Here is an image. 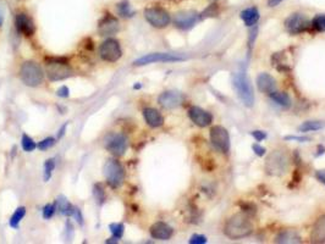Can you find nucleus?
Wrapping results in <instances>:
<instances>
[{"instance_id": "f257e3e1", "label": "nucleus", "mask_w": 325, "mask_h": 244, "mask_svg": "<svg viewBox=\"0 0 325 244\" xmlns=\"http://www.w3.org/2000/svg\"><path fill=\"white\" fill-rule=\"evenodd\" d=\"M224 232L230 239L246 238L253 232V224L244 214H236L226 221Z\"/></svg>"}, {"instance_id": "f03ea898", "label": "nucleus", "mask_w": 325, "mask_h": 244, "mask_svg": "<svg viewBox=\"0 0 325 244\" xmlns=\"http://www.w3.org/2000/svg\"><path fill=\"white\" fill-rule=\"evenodd\" d=\"M47 62V75L53 82L63 81L74 75V71L69 65L67 58H48Z\"/></svg>"}, {"instance_id": "7ed1b4c3", "label": "nucleus", "mask_w": 325, "mask_h": 244, "mask_svg": "<svg viewBox=\"0 0 325 244\" xmlns=\"http://www.w3.org/2000/svg\"><path fill=\"white\" fill-rule=\"evenodd\" d=\"M232 86H234L236 94L246 107H252L254 104V91L249 79L247 78L246 72L244 70L235 72L232 76Z\"/></svg>"}, {"instance_id": "20e7f679", "label": "nucleus", "mask_w": 325, "mask_h": 244, "mask_svg": "<svg viewBox=\"0 0 325 244\" xmlns=\"http://www.w3.org/2000/svg\"><path fill=\"white\" fill-rule=\"evenodd\" d=\"M103 173L107 180V183L113 189H117L124 184L125 182V168L121 164L114 159H109L104 164Z\"/></svg>"}, {"instance_id": "39448f33", "label": "nucleus", "mask_w": 325, "mask_h": 244, "mask_svg": "<svg viewBox=\"0 0 325 244\" xmlns=\"http://www.w3.org/2000/svg\"><path fill=\"white\" fill-rule=\"evenodd\" d=\"M20 77L28 87H37L43 82L44 72L34 61H25L20 69Z\"/></svg>"}, {"instance_id": "423d86ee", "label": "nucleus", "mask_w": 325, "mask_h": 244, "mask_svg": "<svg viewBox=\"0 0 325 244\" xmlns=\"http://www.w3.org/2000/svg\"><path fill=\"white\" fill-rule=\"evenodd\" d=\"M289 168V156L282 150H274L270 152L265 161V170L272 176H281Z\"/></svg>"}, {"instance_id": "0eeeda50", "label": "nucleus", "mask_w": 325, "mask_h": 244, "mask_svg": "<svg viewBox=\"0 0 325 244\" xmlns=\"http://www.w3.org/2000/svg\"><path fill=\"white\" fill-rule=\"evenodd\" d=\"M187 60V58L181 54L171 53H152L137 59L133 62L135 66H145L149 64H157V62H180V61Z\"/></svg>"}, {"instance_id": "6e6552de", "label": "nucleus", "mask_w": 325, "mask_h": 244, "mask_svg": "<svg viewBox=\"0 0 325 244\" xmlns=\"http://www.w3.org/2000/svg\"><path fill=\"white\" fill-rule=\"evenodd\" d=\"M143 14H145L146 21L155 28H165L171 22V17L168 11L160 6H150L146 9Z\"/></svg>"}, {"instance_id": "1a4fd4ad", "label": "nucleus", "mask_w": 325, "mask_h": 244, "mask_svg": "<svg viewBox=\"0 0 325 244\" xmlns=\"http://www.w3.org/2000/svg\"><path fill=\"white\" fill-rule=\"evenodd\" d=\"M211 142L216 150L223 154L230 152V135L223 126H214L211 128Z\"/></svg>"}, {"instance_id": "9d476101", "label": "nucleus", "mask_w": 325, "mask_h": 244, "mask_svg": "<svg viewBox=\"0 0 325 244\" xmlns=\"http://www.w3.org/2000/svg\"><path fill=\"white\" fill-rule=\"evenodd\" d=\"M99 55L107 62H116L122 56V49L119 41L108 38L99 46Z\"/></svg>"}, {"instance_id": "9b49d317", "label": "nucleus", "mask_w": 325, "mask_h": 244, "mask_svg": "<svg viewBox=\"0 0 325 244\" xmlns=\"http://www.w3.org/2000/svg\"><path fill=\"white\" fill-rule=\"evenodd\" d=\"M104 147L113 155L121 156L127 149V138L121 133H109L104 139Z\"/></svg>"}, {"instance_id": "f8f14e48", "label": "nucleus", "mask_w": 325, "mask_h": 244, "mask_svg": "<svg viewBox=\"0 0 325 244\" xmlns=\"http://www.w3.org/2000/svg\"><path fill=\"white\" fill-rule=\"evenodd\" d=\"M309 21H308V18L303 14H291L285 20V28L291 34L303 33V32H306L309 28Z\"/></svg>"}, {"instance_id": "ddd939ff", "label": "nucleus", "mask_w": 325, "mask_h": 244, "mask_svg": "<svg viewBox=\"0 0 325 244\" xmlns=\"http://www.w3.org/2000/svg\"><path fill=\"white\" fill-rule=\"evenodd\" d=\"M119 30V20L110 13L105 14L98 22V32L100 36H113V34H116Z\"/></svg>"}, {"instance_id": "4468645a", "label": "nucleus", "mask_w": 325, "mask_h": 244, "mask_svg": "<svg viewBox=\"0 0 325 244\" xmlns=\"http://www.w3.org/2000/svg\"><path fill=\"white\" fill-rule=\"evenodd\" d=\"M199 18V14L196 11L188 10V11H180L174 16V25L180 30H190L193 26L196 25Z\"/></svg>"}, {"instance_id": "2eb2a0df", "label": "nucleus", "mask_w": 325, "mask_h": 244, "mask_svg": "<svg viewBox=\"0 0 325 244\" xmlns=\"http://www.w3.org/2000/svg\"><path fill=\"white\" fill-rule=\"evenodd\" d=\"M15 26L17 32L26 37L33 36L36 33V25L33 20L26 13H18L15 17Z\"/></svg>"}, {"instance_id": "dca6fc26", "label": "nucleus", "mask_w": 325, "mask_h": 244, "mask_svg": "<svg viewBox=\"0 0 325 244\" xmlns=\"http://www.w3.org/2000/svg\"><path fill=\"white\" fill-rule=\"evenodd\" d=\"M188 117L198 127H208L213 122V116L211 112L206 111L199 107H191L188 109Z\"/></svg>"}, {"instance_id": "f3484780", "label": "nucleus", "mask_w": 325, "mask_h": 244, "mask_svg": "<svg viewBox=\"0 0 325 244\" xmlns=\"http://www.w3.org/2000/svg\"><path fill=\"white\" fill-rule=\"evenodd\" d=\"M158 102L165 109H175V107L182 105V103L185 102V97H183V94L179 93V92L168 91L159 95Z\"/></svg>"}, {"instance_id": "a211bd4d", "label": "nucleus", "mask_w": 325, "mask_h": 244, "mask_svg": "<svg viewBox=\"0 0 325 244\" xmlns=\"http://www.w3.org/2000/svg\"><path fill=\"white\" fill-rule=\"evenodd\" d=\"M149 233L152 238L158 239V241H169L173 237L174 229L173 227L169 226L165 222H155L150 226Z\"/></svg>"}, {"instance_id": "6ab92c4d", "label": "nucleus", "mask_w": 325, "mask_h": 244, "mask_svg": "<svg viewBox=\"0 0 325 244\" xmlns=\"http://www.w3.org/2000/svg\"><path fill=\"white\" fill-rule=\"evenodd\" d=\"M257 87H258L259 92L270 95L276 91V79L272 75L263 72L257 77Z\"/></svg>"}, {"instance_id": "aec40b11", "label": "nucleus", "mask_w": 325, "mask_h": 244, "mask_svg": "<svg viewBox=\"0 0 325 244\" xmlns=\"http://www.w3.org/2000/svg\"><path fill=\"white\" fill-rule=\"evenodd\" d=\"M310 242L312 243H325V215L320 216L313 225L310 232Z\"/></svg>"}, {"instance_id": "412c9836", "label": "nucleus", "mask_w": 325, "mask_h": 244, "mask_svg": "<svg viewBox=\"0 0 325 244\" xmlns=\"http://www.w3.org/2000/svg\"><path fill=\"white\" fill-rule=\"evenodd\" d=\"M143 117H145L147 125L152 128H158L164 125L162 115L157 109H153V107H146L143 110Z\"/></svg>"}, {"instance_id": "4be33fe9", "label": "nucleus", "mask_w": 325, "mask_h": 244, "mask_svg": "<svg viewBox=\"0 0 325 244\" xmlns=\"http://www.w3.org/2000/svg\"><path fill=\"white\" fill-rule=\"evenodd\" d=\"M276 243L281 244H295V243H301V236L298 234V232L296 229H284V231L280 232L279 234L275 238Z\"/></svg>"}, {"instance_id": "5701e85b", "label": "nucleus", "mask_w": 325, "mask_h": 244, "mask_svg": "<svg viewBox=\"0 0 325 244\" xmlns=\"http://www.w3.org/2000/svg\"><path fill=\"white\" fill-rule=\"evenodd\" d=\"M240 17L244 21V25L248 26V27H252V26L258 23L260 15H259V10L256 6H251V8H247L244 10H242L241 14H240Z\"/></svg>"}, {"instance_id": "b1692460", "label": "nucleus", "mask_w": 325, "mask_h": 244, "mask_svg": "<svg viewBox=\"0 0 325 244\" xmlns=\"http://www.w3.org/2000/svg\"><path fill=\"white\" fill-rule=\"evenodd\" d=\"M55 204H56V208H58L59 213H60L61 215H65V216H72V214H74V210H75V206L72 205L69 200H67L66 197L59 196L58 198H56Z\"/></svg>"}, {"instance_id": "393cba45", "label": "nucleus", "mask_w": 325, "mask_h": 244, "mask_svg": "<svg viewBox=\"0 0 325 244\" xmlns=\"http://www.w3.org/2000/svg\"><path fill=\"white\" fill-rule=\"evenodd\" d=\"M270 99L275 103V104L280 105L282 107H286L289 109L291 107V98H290L289 94H286L285 92H276L275 91L274 93L269 95Z\"/></svg>"}, {"instance_id": "a878e982", "label": "nucleus", "mask_w": 325, "mask_h": 244, "mask_svg": "<svg viewBox=\"0 0 325 244\" xmlns=\"http://www.w3.org/2000/svg\"><path fill=\"white\" fill-rule=\"evenodd\" d=\"M116 11L117 14L124 18L133 17V15H135V10L132 9V6H131L129 0H121L120 3H117Z\"/></svg>"}, {"instance_id": "bb28decb", "label": "nucleus", "mask_w": 325, "mask_h": 244, "mask_svg": "<svg viewBox=\"0 0 325 244\" xmlns=\"http://www.w3.org/2000/svg\"><path fill=\"white\" fill-rule=\"evenodd\" d=\"M325 127L324 121H305L302 125L298 127L300 132H317V131L323 130Z\"/></svg>"}, {"instance_id": "cd10ccee", "label": "nucleus", "mask_w": 325, "mask_h": 244, "mask_svg": "<svg viewBox=\"0 0 325 244\" xmlns=\"http://www.w3.org/2000/svg\"><path fill=\"white\" fill-rule=\"evenodd\" d=\"M26 215V208L25 206H20V208H17L15 210V213L13 214V216L10 217V221H9V225H10V227H13V229H17L18 225H20V222L22 221V219L25 217Z\"/></svg>"}, {"instance_id": "c85d7f7f", "label": "nucleus", "mask_w": 325, "mask_h": 244, "mask_svg": "<svg viewBox=\"0 0 325 244\" xmlns=\"http://www.w3.org/2000/svg\"><path fill=\"white\" fill-rule=\"evenodd\" d=\"M93 196L94 198H96V201L99 204V205H103V204L105 203V200H107L105 191L100 183H97L96 186L93 187Z\"/></svg>"}, {"instance_id": "c756f323", "label": "nucleus", "mask_w": 325, "mask_h": 244, "mask_svg": "<svg viewBox=\"0 0 325 244\" xmlns=\"http://www.w3.org/2000/svg\"><path fill=\"white\" fill-rule=\"evenodd\" d=\"M21 145H22V149L25 150V152H33V150L37 148L36 142H34V140L32 139V138H31L28 135H23L22 136V139H21Z\"/></svg>"}, {"instance_id": "7c9ffc66", "label": "nucleus", "mask_w": 325, "mask_h": 244, "mask_svg": "<svg viewBox=\"0 0 325 244\" xmlns=\"http://www.w3.org/2000/svg\"><path fill=\"white\" fill-rule=\"evenodd\" d=\"M54 168H55V160H54V159H48V160L46 161V164H44V171H43V178L46 182H48V181L51 178Z\"/></svg>"}, {"instance_id": "2f4dec72", "label": "nucleus", "mask_w": 325, "mask_h": 244, "mask_svg": "<svg viewBox=\"0 0 325 244\" xmlns=\"http://www.w3.org/2000/svg\"><path fill=\"white\" fill-rule=\"evenodd\" d=\"M109 229L112 232L113 237L117 239H121L122 236H124V231H125V226L120 222H114V224L109 225Z\"/></svg>"}, {"instance_id": "473e14b6", "label": "nucleus", "mask_w": 325, "mask_h": 244, "mask_svg": "<svg viewBox=\"0 0 325 244\" xmlns=\"http://www.w3.org/2000/svg\"><path fill=\"white\" fill-rule=\"evenodd\" d=\"M312 26L318 32H325V15H317L312 20Z\"/></svg>"}, {"instance_id": "72a5a7b5", "label": "nucleus", "mask_w": 325, "mask_h": 244, "mask_svg": "<svg viewBox=\"0 0 325 244\" xmlns=\"http://www.w3.org/2000/svg\"><path fill=\"white\" fill-rule=\"evenodd\" d=\"M55 211H56V204H47V205L43 208V210H42V215H43L44 219L49 220L54 216Z\"/></svg>"}, {"instance_id": "f704fd0d", "label": "nucleus", "mask_w": 325, "mask_h": 244, "mask_svg": "<svg viewBox=\"0 0 325 244\" xmlns=\"http://www.w3.org/2000/svg\"><path fill=\"white\" fill-rule=\"evenodd\" d=\"M56 143V139L53 137H48V138H44L43 140H41V142L38 143V145H37V148H38L39 150H47L49 149V148L53 147L54 144Z\"/></svg>"}, {"instance_id": "c9c22d12", "label": "nucleus", "mask_w": 325, "mask_h": 244, "mask_svg": "<svg viewBox=\"0 0 325 244\" xmlns=\"http://www.w3.org/2000/svg\"><path fill=\"white\" fill-rule=\"evenodd\" d=\"M188 242H190L191 244H206L207 242H208V239H207V237L203 236V234H193Z\"/></svg>"}, {"instance_id": "e433bc0d", "label": "nucleus", "mask_w": 325, "mask_h": 244, "mask_svg": "<svg viewBox=\"0 0 325 244\" xmlns=\"http://www.w3.org/2000/svg\"><path fill=\"white\" fill-rule=\"evenodd\" d=\"M252 149H253L254 154L258 156L265 155V152H267V149H265L264 147H262V145L259 144V143H256V144L252 145Z\"/></svg>"}, {"instance_id": "4c0bfd02", "label": "nucleus", "mask_w": 325, "mask_h": 244, "mask_svg": "<svg viewBox=\"0 0 325 244\" xmlns=\"http://www.w3.org/2000/svg\"><path fill=\"white\" fill-rule=\"evenodd\" d=\"M56 94H58V97H60V98H69L70 89L67 88L66 86H63V87H60L58 91H56Z\"/></svg>"}, {"instance_id": "58836bf2", "label": "nucleus", "mask_w": 325, "mask_h": 244, "mask_svg": "<svg viewBox=\"0 0 325 244\" xmlns=\"http://www.w3.org/2000/svg\"><path fill=\"white\" fill-rule=\"evenodd\" d=\"M72 216H74L75 220L79 222V225H81V226L83 225V215H82L80 208H76V206H75V210H74V214H72Z\"/></svg>"}, {"instance_id": "ea45409f", "label": "nucleus", "mask_w": 325, "mask_h": 244, "mask_svg": "<svg viewBox=\"0 0 325 244\" xmlns=\"http://www.w3.org/2000/svg\"><path fill=\"white\" fill-rule=\"evenodd\" d=\"M252 136H253V138L257 142H262V140H264L267 138V133L263 132V131H253Z\"/></svg>"}, {"instance_id": "a19ab883", "label": "nucleus", "mask_w": 325, "mask_h": 244, "mask_svg": "<svg viewBox=\"0 0 325 244\" xmlns=\"http://www.w3.org/2000/svg\"><path fill=\"white\" fill-rule=\"evenodd\" d=\"M285 140H296V142H308V140H310V138H307V137H298V136H287V137L284 138Z\"/></svg>"}, {"instance_id": "79ce46f5", "label": "nucleus", "mask_w": 325, "mask_h": 244, "mask_svg": "<svg viewBox=\"0 0 325 244\" xmlns=\"http://www.w3.org/2000/svg\"><path fill=\"white\" fill-rule=\"evenodd\" d=\"M315 178H317L320 183L325 184V170H318L317 172H315Z\"/></svg>"}, {"instance_id": "37998d69", "label": "nucleus", "mask_w": 325, "mask_h": 244, "mask_svg": "<svg viewBox=\"0 0 325 244\" xmlns=\"http://www.w3.org/2000/svg\"><path fill=\"white\" fill-rule=\"evenodd\" d=\"M284 0H268V6L269 8H275V6L280 5Z\"/></svg>"}, {"instance_id": "c03bdc74", "label": "nucleus", "mask_w": 325, "mask_h": 244, "mask_svg": "<svg viewBox=\"0 0 325 244\" xmlns=\"http://www.w3.org/2000/svg\"><path fill=\"white\" fill-rule=\"evenodd\" d=\"M67 125H69V123H65V125L61 126L60 130L58 131V139H60V138L64 137V135H65V131H66V128H67Z\"/></svg>"}, {"instance_id": "a18cd8bd", "label": "nucleus", "mask_w": 325, "mask_h": 244, "mask_svg": "<svg viewBox=\"0 0 325 244\" xmlns=\"http://www.w3.org/2000/svg\"><path fill=\"white\" fill-rule=\"evenodd\" d=\"M4 23V14H3V10H1V8H0V27L3 26Z\"/></svg>"}, {"instance_id": "49530a36", "label": "nucleus", "mask_w": 325, "mask_h": 244, "mask_svg": "<svg viewBox=\"0 0 325 244\" xmlns=\"http://www.w3.org/2000/svg\"><path fill=\"white\" fill-rule=\"evenodd\" d=\"M117 242H119V239L115 238V237H113V238H110L109 241H105V243L110 244V243H117Z\"/></svg>"}]
</instances>
